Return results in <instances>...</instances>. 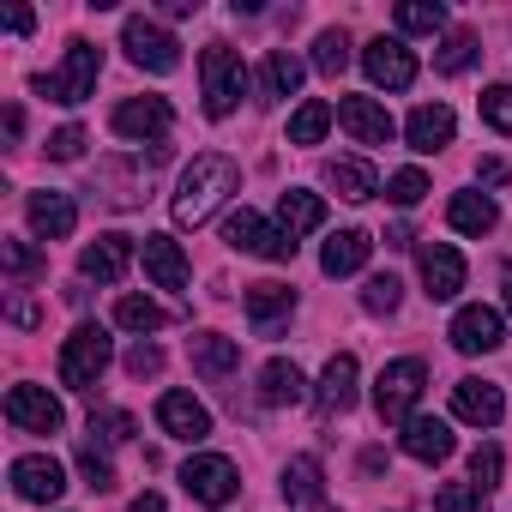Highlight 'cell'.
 <instances>
[{
    "instance_id": "f6af8a7d",
    "label": "cell",
    "mask_w": 512,
    "mask_h": 512,
    "mask_svg": "<svg viewBox=\"0 0 512 512\" xmlns=\"http://www.w3.org/2000/svg\"><path fill=\"white\" fill-rule=\"evenodd\" d=\"M133 440V416L127 410H91V440Z\"/></svg>"
},
{
    "instance_id": "ffe728a7",
    "label": "cell",
    "mask_w": 512,
    "mask_h": 512,
    "mask_svg": "<svg viewBox=\"0 0 512 512\" xmlns=\"http://www.w3.org/2000/svg\"><path fill=\"white\" fill-rule=\"evenodd\" d=\"M452 416L470 422V428H494V422L506 416V398H500V386H488V380H458V386H452Z\"/></svg>"
},
{
    "instance_id": "4316f807",
    "label": "cell",
    "mask_w": 512,
    "mask_h": 512,
    "mask_svg": "<svg viewBox=\"0 0 512 512\" xmlns=\"http://www.w3.org/2000/svg\"><path fill=\"white\" fill-rule=\"evenodd\" d=\"M187 356H193V368H199L205 380H229V374L241 368V344H235V338H223V332H193Z\"/></svg>"
},
{
    "instance_id": "5b68a950",
    "label": "cell",
    "mask_w": 512,
    "mask_h": 512,
    "mask_svg": "<svg viewBox=\"0 0 512 512\" xmlns=\"http://www.w3.org/2000/svg\"><path fill=\"white\" fill-rule=\"evenodd\" d=\"M422 386H428V368H422L416 356L386 362V368H380V380H374V410H380V422H398V428H404V422L416 416Z\"/></svg>"
},
{
    "instance_id": "f907efd6",
    "label": "cell",
    "mask_w": 512,
    "mask_h": 512,
    "mask_svg": "<svg viewBox=\"0 0 512 512\" xmlns=\"http://www.w3.org/2000/svg\"><path fill=\"white\" fill-rule=\"evenodd\" d=\"M7 31H13V37H31V31H37V13H31V7H13V13H7Z\"/></svg>"
},
{
    "instance_id": "7c38bea8",
    "label": "cell",
    "mask_w": 512,
    "mask_h": 512,
    "mask_svg": "<svg viewBox=\"0 0 512 512\" xmlns=\"http://www.w3.org/2000/svg\"><path fill=\"white\" fill-rule=\"evenodd\" d=\"M452 350L458 356H488V350H500L506 344V326H500V314L494 308H482V302H470V308H458L452 314Z\"/></svg>"
},
{
    "instance_id": "f1b7e54d",
    "label": "cell",
    "mask_w": 512,
    "mask_h": 512,
    "mask_svg": "<svg viewBox=\"0 0 512 512\" xmlns=\"http://www.w3.org/2000/svg\"><path fill=\"white\" fill-rule=\"evenodd\" d=\"M302 55H290V49H272L266 55V67H260V97L266 103H284V97H296L302 91Z\"/></svg>"
},
{
    "instance_id": "d590c367",
    "label": "cell",
    "mask_w": 512,
    "mask_h": 512,
    "mask_svg": "<svg viewBox=\"0 0 512 512\" xmlns=\"http://www.w3.org/2000/svg\"><path fill=\"white\" fill-rule=\"evenodd\" d=\"M434 67H440L446 79H458V73H470V67H476V37H470V31H446V43H440V55H434Z\"/></svg>"
},
{
    "instance_id": "9a60e30c",
    "label": "cell",
    "mask_w": 512,
    "mask_h": 512,
    "mask_svg": "<svg viewBox=\"0 0 512 512\" xmlns=\"http://www.w3.org/2000/svg\"><path fill=\"white\" fill-rule=\"evenodd\" d=\"M157 428H163L169 440L199 446V440L211 434V410H205L193 392H163V398H157Z\"/></svg>"
},
{
    "instance_id": "3957f363",
    "label": "cell",
    "mask_w": 512,
    "mask_h": 512,
    "mask_svg": "<svg viewBox=\"0 0 512 512\" xmlns=\"http://www.w3.org/2000/svg\"><path fill=\"white\" fill-rule=\"evenodd\" d=\"M97 73H103V49H97V43H67V61H61L55 73L31 79V91L73 109V103H85V97L97 91Z\"/></svg>"
},
{
    "instance_id": "681fc988",
    "label": "cell",
    "mask_w": 512,
    "mask_h": 512,
    "mask_svg": "<svg viewBox=\"0 0 512 512\" xmlns=\"http://www.w3.org/2000/svg\"><path fill=\"white\" fill-rule=\"evenodd\" d=\"M7 314H13V326H37V320H43L31 296H13V302H7Z\"/></svg>"
},
{
    "instance_id": "ab89813d",
    "label": "cell",
    "mask_w": 512,
    "mask_h": 512,
    "mask_svg": "<svg viewBox=\"0 0 512 512\" xmlns=\"http://www.w3.org/2000/svg\"><path fill=\"white\" fill-rule=\"evenodd\" d=\"M398 302H404V284H398L392 272H380V278L362 284V308H368V314H398Z\"/></svg>"
},
{
    "instance_id": "bcb514c9",
    "label": "cell",
    "mask_w": 512,
    "mask_h": 512,
    "mask_svg": "<svg viewBox=\"0 0 512 512\" xmlns=\"http://www.w3.org/2000/svg\"><path fill=\"white\" fill-rule=\"evenodd\" d=\"M127 374H133V380L163 374V350H157V344H133V350H127Z\"/></svg>"
},
{
    "instance_id": "8992f818",
    "label": "cell",
    "mask_w": 512,
    "mask_h": 512,
    "mask_svg": "<svg viewBox=\"0 0 512 512\" xmlns=\"http://www.w3.org/2000/svg\"><path fill=\"white\" fill-rule=\"evenodd\" d=\"M223 241L235 247V253H253V260H272V266H290L296 260V241L278 229V223H266L260 211H229V223H223Z\"/></svg>"
},
{
    "instance_id": "7dc6e473",
    "label": "cell",
    "mask_w": 512,
    "mask_h": 512,
    "mask_svg": "<svg viewBox=\"0 0 512 512\" xmlns=\"http://www.w3.org/2000/svg\"><path fill=\"white\" fill-rule=\"evenodd\" d=\"M85 151V127H61V133H49V157L55 163H73Z\"/></svg>"
},
{
    "instance_id": "74e56055",
    "label": "cell",
    "mask_w": 512,
    "mask_h": 512,
    "mask_svg": "<svg viewBox=\"0 0 512 512\" xmlns=\"http://www.w3.org/2000/svg\"><path fill=\"white\" fill-rule=\"evenodd\" d=\"M314 67H320L326 79H338V73L350 67V37H344V31H320V37H314Z\"/></svg>"
},
{
    "instance_id": "836d02e7",
    "label": "cell",
    "mask_w": 512,
    "mask_h": 512,
    "mask_svg": "<svg viewBox=\"0 0 512 512\" xmlns=\"http://www.w3.org/2000/svg\"><path fill=\"white\" fill-rule=\"evenodd\" d=\"M332 103H320V97H308L296 115H290V145H320L326 139V127H332Z\"/></svg>"
},
{
    "instance_id": "83f0119b",
    "label": "cell",
    "mask_w": 512,
    "mask_h": 512,
    "mask_svg": "<svg viewBox=\"0 0 512 512\" xmlns=\"http://www.w3.org/2000/svg\"><path fill=\"white\" fill-rule=\"evenodd\" d=\"M308 398V380H302V368L296 362H284V356H272L266 368H260V404H272V410H290V404H302Z\"/></svg>"
},
{
    "instance_id": "b9f144b4",
    "label": "cell",
    "mask_w": 512,
    "mask_h": 512,
    "mask_svg": "<svg viewBox=\"0 0 512 512\" xmlns=\"http://www.w3.org/2000/svg\"><path fill=\"white\" fill-rule=\"evenodd\" d=\"M500 470H506V452H500V446H494V440H482V446H476V452H470V482H476V488H482V494H488V488H494V482H500Z\"/></svg>"
},
{
    "instance_id": "e575fe53",
    "label": "cell",
    "mask_w": 512,
    "mask_h": 512,
    "mask_svg": "<svg viewBox=\"0 0 512 512\" xmlns=\"http://www.w3.org/2000/svg\"><path fill=\"white\" fill-rule=\"evenodd\" d=\"M115 326L121 332H157V326H169V308H157L151 296H121L115 302Z\"/></svg>"
},
{
    "instance_id": "11a10c76",
    "label": "cell",
    "mask_w": 512,
    "mask_h": 512,
    "mask_svg": "<svg viewBox=\"0 0 512 512\" xmlns=\"http://www.w3.org/2000/svg\"><path fill=\"white\" fill-rule=\"evenodd\" d=\"M386 247H410V223H392L386 229Z\"/></svg>"
},
{
    "instance_id": "816d5d0a",
    "label": "cell",
    "mask_w": 512,
    "mask_h": 512,
    "mask_svg": "<svg viewBox=\"0 0 512 512\" xmlns=\"http://www.w3.org/2000/svg\"><path fill=\"white\" fill-rule=\"evenodd\" d=\"M163 13L169 19H187V13H199V0H163Z\"/></svg>"
},
{
    "instance_id": "9c48e42d",
    "label": "cell",
    "mask_w": 512,
    "mask_h": 512,
    "mask_svg": "<svg viewBox=\"0 0 512 512\" xmlns=\"http://www.w3.org/2000/svg\"><path fill=\"white\" fill-rule=\"evenodd\" d=\"M13 494L31 500V506H55V500L67 494V470H61V458H49V452H25V458H13Z\"/></svg>"
},
{
    "instance_id": "e0dca14e",
    "label": "cell",
    "mask_w": 512,
    "mask_h": 512,
    "mask_svg": "<svg viewBox=\"0 0 512 512\" xmlns=\"http://www.w3.org/2000/svg\"><path fill=\"white\" fill-rule=\"evenodd\" d=\"M338 127H344L356 145H392V133H398V121H392L386 103H374V97H344V103H338Z\"/></svg>"
},
{
    "instance_id": "f546056e",
    "label": "cell",
    "mask_w": 512,
    "mask_h": 512,
    "mask_svg": "<svg viewBox=\"0 0 512 512\" xmlns=\"http://www.w3.org/2000/svg\"><path fill=\"white\" fill-rule=\"evenodd\" d=\"M326 181L338 187V199H350V205H362V199H374L380 193V175H374V163L368 157H338L332 169H326Z\"/></svg>"
},
{
    "instance_id": "277c9868",
    "label": "cell",
    "mask_w": 512,
    "mask_h": 512,
    "mask_svg": "<svg viewBox=\"0 0 512 512\" xmlns=\"http://www.w3.org/2000/svg\"><path fill=\"white\" fill-rule=\"evenodd\" d=\"M109 356H115V344H109L103 326H91V320L73 326V338L61 344V386H73V392H97Z\"/></svg>"
},
{
    "instance_id": "8fae6325",
    "label": "cell",
    "mask_w": 512,
    "mask_h": 512,
    "mask_svg": "<svg viewBox=\"0 0 512 512\" xmlns=\"http://www.w3.org/2000/svg\"><path fill=\"white\" fill-rule=\"evenodd\" d=\"M362 67H368V79L380 91H410L416 85V55L404 49V37H374L362 49Z\"/></svg>"
},
{
    "instance_id": "9f6ffc18",
    "label": "cell",
    "mask_w": 512,
    "mask_h": 512,
    "mask_svg": "<svg viewBox=\"0 0 512 512\" xmlns=\"http://www.w3.org/2000/svg\"><path fill=\"white\" fill-rule=\"evenodd\" d=\"M500 296H506V314H512V260L500 266Z\"/></svg>"
},
{
    "instance_id": "7a4b0ae2",
    "label": "cell",
    "mask_w": 512,
    "mask_h": 512,
    "mask_svg": "<svg viewBox=\"0 0 512 512\" xmlns=\"http://www.w3.org/2000/svg\"><path fill=\"white\" fill-rule=\"evenodd\" d=\"M199 91H205V115H211V121H229V115L241 109V97H247V67H241V55H235L229 43H211V49L199 55Z\"/></svg>"
},
{
    "instance_id": "cb8c5ba5",
    "label": "cell",
    "mask_w": 512,
    "mask_h": 512,
    "mask_svg": "<svg viewBox=\"0 0 512 512\" xmlns=\"http://www.w3.org/2000/svg\"><path fill=\"white\" fill-rule=\"evenodd\" d=\"M368 253H374V235H368V229H338V235L320 247V272H326V278H350V272L368 266Z\"/></svg>"
},
{
    "instance_id": "2e32d148",
    "label": "cell",
    "mask_w": 512,
    "mask_h": 512,
    "mask_svg": "<svg viewBox=\"0 0 512 512\" xmlns=\"http://www.w3.org/2000/svg\"><path fill=\"white\" fill-rule=\"evenodd\" d=\"M422 284H428V296L434 302H452L458 290H464V253L452 247V241H422Z\"/></svg>"
},
{
    "instance_id": "52a82bcc",
    "label": "cell",
    "mask_w": 512,
    "mask_h": 512,
    "mask_svg": "<svg viewBox=\"0 0 512 512\" xmlns=\"http://www.w3.org/2000/svg\"><path fill=\"white\" fill-rule=\"evenodd\" d=\"M121 49H127V61L145 67V73H175V67H181V43H175L157 19H145V13H133V19L121 25Z\"/></svg>"
},
{
    "instance_id": "30bf717a",
    "label": "cell",
    "mask_w": 512,
    "mask_h": 512,
    "mask_svg": "<svg viewBox=\"0 0 512 512\" xmlns=\"http://www.w3.org/2000/svg\"><path fill=\"white\" fill-rule=\"evenodd\" d=\"M7 422L19 434H61L67 410H61V398H49V386H13L7 392Z\"/></svg>"
},
{
    "instance_id": "ee69618b",
    "label": "cell",
    "mask_w": 512,
    "mask_h": 512,
    "mask_svg": "<svg viewBox=\"0 0 512 512\" xmlns=\"http://www.w3.org/2000/svg\"><path fill=\"white\" fill-rule=\"evenodd\" d=\"M482 121L494 133H512V85H488L482 91Z\"/></svg>"
},
{
    "instance_id": "7402d4cb",
    "label": "cell",
    "mask_w": 512,
    "mask_h": 512,
    "mask_svg": "<svg viewBox=\"0 0 512 512\" xmlns=\"http://www.w3.org/2000/svg\"><path fill=\"white\" fill-rule=\"evenodd\" d=\"M25 217H31V229H37L43 241H67L73 223H79V205H73L67 193H49V187H43V193L25 199Z\"/></svg>"
},
{
    "instance_id": "60d3db41",
    "label": "cell",
    "mask_w": 512,
    "mask_h": 512,
    "mask_svg": "<svg viewBox=\"0 0 512 512\" xmlns=\"http://www.w3.org/2000/svg\"><path fill=\"white\" fill-rule=\"evenodd\" d=\"M434 512H488V494L476 482H446L434 494Z\"/></svg>"
},
{
    "instance_id": "f35d334b",
    "label": "cell",
    "mask_w": 512,
    "mask_h": 512,
    "mask_svg": "<svg viewBox=\"0 0 512 512\" xmlns=\"http://www.w3.org/2000/svg\"><path fill=\"white\" fill-rule=\"evenodd\" d=\"M0 266H7V278H19V284H25V278H37L49 260H43L31 241H0Z\"/></svg>"
},
{
    "instance_id": "44dd1931",
    "label": "cell",
    "mask_w": 512,
    "mask_h": 512,
    "mask_svg": "<svg viewBox=\"0 0 512 512\" xmlns=\"http://www.w3.org/2000/svg\"><path fill=\"white\" fill-rule=\"evenodd\" d=\"M139 260H145V272H151L157 290H187V253H181V241L145 235V241H139Z\"/></svg>"
},
{
    "instance_id": "4fadbf2b",
    "label": "cell",
    "mask_w": 512,
    "mask_h": 512,
    "mask_svg": "<svg viewBox=\"0 0 512 512\" xmlns=\"http://www.w3.org/2000/svg\"><path fill=\"white\" fill-rule=\"evenodd\" d=\"M109 127L121 133V139H163L169 127H175V109H169V97H127L115 115H109Z\"/></svg>"
},
{
    "instance_id": "603a6c76",
    "label": "cell",
    "mask_w": 512,
    "mask_h": 512,
    "mask_svg": "<svg viewBox=\"0 0 512 512\" xmlns=\"http://www.w3.org/2000/svg\"><path fill=\"white\" fill-rule=\"evenodd\" d=\"M404 452H410L416 464H446V458L458 452V440H452V428H446L440 416H410V422H404Z\"/></svg>"
},
{
    "instance_id": "6da1fadb",
    "label": "cell",
    "mask_w": 512,
    "mask_h": 512,
    "mask_svg": "<svg viewBox=\"0 0 512 512\" xmlns=\"http://www.w3.org/2000/svg\"><path fill=\"white\" fill-rule=\"evenodd\" d=\"M229 193H241V163L223 157V151H199V157L181 169V181H175L169 217H175L181 229H199V223H211V217L223 211Z\"/></svg>"
},
{
    "instance_id": "484cf974",
    "label": "cell",
    "mask_w": 512,
    "mask_h": 512,
    "mask_svg": "<svg viewBox=\"0 0 512 512\" xmlns=\"http://www.w3.org/2000/svg\"><path fill=\"white\" fill-rule=\"evenodd\" d=\"M356 380H362L356 356H350V350H338V356L326 362V374H320V410H326V416L356 410Z\"/></svg>"
},
{
    "instance_id": "5bb4252c",
    "label": "cell",
    "mask_w": 512,
    "mask_h": 512,
    "mask_svg": "<svg viewBox=\"0 0 512 512\" xmlns=\"http://www.w3.org/2000/svg\"><path fill=\"white\" fill-rule=\"evenodd\" d=\"M133 253H139L133 235H97V241L79 253V278H91V284H121L127 266H133Z\"/></svg>"
},
{
    "instance_id": "c3c4849f",
    "label": "cell",
    "mask_w": 512,
    "mask_h": 512,
    "mask_svg": "<svg viewBox=\"0 0 512 512\" xmlns=\"http://www.w3.org/2000/svg\"><path fill=\"white\" fill-rule=\"evenodd\" d=\"M476 181H482V187H506V181H512V169H506L500 157H482V163H476Z\"/></svg>"
},
{
    "instance_id": "ba28073f",
    "label": "cell",
    "mask_w": 512,
    "mask_h": 512,
    "mask_svg": "<svg viewBox=\"0 0 512 512\" xmlns=\"http://www.w3.org/2000/svg\"><path fill=\"white\" fill-rule=\"evenodd\" d=\"M181 488H187L199 506H229V500L241 494V476H235L229 458H217V452H193V458L181 464Z\"/></svg>"
},
{
    "instance_id": "4dcf8cb0",
    "label": "cell",
    "mask_w": 512,
    "mask_h": 512,
    "mask_svg": "<svg viewBox=\"0 0 512 512\" xmlns=\"http://www.w3.org/2000/svg\"><path fill=\"white\" fill-rule=\"evenodd\" d=\"M446 223H452L458 235H488V229L500 223V205H494L488 193H452V205H446Z\"/></svg>"
},
{
    "instance_id": "1f68e13d",
    "label": "cell",
    "mask_w": 512,
    "mask_h": 512,
    "mask_svg": "<svg viewBox=\"0 0 512 512\" xmlns=\"http://www.w3.org/2000/svg\"><path fill=\"white\" fill-rule=\"evenodd\" d=\"M284 500L290 506H320L326 488H320V458H290L284 464Z\"/></svg>"
},
{
    "instance_id": "ac0fdd59",
    "label": "cell",
    "mask_w": 512,
    "mask_h": 512,
    "mask_svg": "<svg viewBox=\"0 0 512 512\" xmlns=\"http://www.w3.org/2000/svg\"><path fill=\"white\" fill-rule=\"evenodd\" d=\"M247 320H253V332L260 338H278L284 332V320L296 314V290L290 284H247Z\"/></svg>"
},
{
    "instance_id": "d4e9b609",
    "label": "cell",
    "mask_w": 512,
    "mask_h": 512,
    "mask_svg": "<svg viewBox=\"0 0 512 512\" xmlns=\"http://www.w3.org/2000/svg\"><path fill=\"white\" fill-rule=\"evenodd\" d=\"M326 223V199L320 193H308V187H290V193H278V229L302 247V235H314Z\"/></svg>"
},
{
    "instance_id": "7bdbcfd3",
    "label": "cell",
    "mask_w": 512,
    "mask_h": 512,
    "mask_svg": "<svg viewBox=\"0 0 512 512\" xmlns=\"http://www.w3.org/2000/svg\"><path fill=\"white\" fill-rule=\"evenodd\" d=\"M386 199H392V205H404V211H410V205H422V199H428V175H422V169H398V175L386 181Z\"/></svg>"
},
{
    "instance_id": "d6986e66",
    "label": "cell",
    "mask_w": 512,
    "mask_h": 512,
    "mask_svg": "<svg viewBox=\"0 0 512 512\" xmlns=\"http://www.w3.org/2000/svg\"><path fill=\"white\" fill-rule=\"evenodd\" d=\"M452 133H458V115H452L446 103H416V109H410V121H404V139H410V151H422V157L446 151V145H452Z\"/></svg>"
},
{
    "instance_id": "d6a6232c",
    "label": "cell",
    "mask_w": 512,
    "mask_h": 512,
    "mask_svg": "<svg viewBox=\"0 0 512 512\" xmlns=\"http://www.w3.org/2000/svg\"><path fill=\"white\" fill-rule=\"evenodd\" d=\"M392 19H398L404 37H434V31H446V7H440V0H404Z\"/></svg>"
},
{
    "instance_id": "f5cc1de1",
    "label": "cell",
    "mask_w": 512,
    "mask_h": 512,
    "mask_svg": "<svg viewBox=\"0 0 512 512\" xmlns=\"http://www.w3.org/2000/svg\"><path fill=\"white\" fill-rule=\"evenodd\" d=\"M127 512H169V506H163V494H139V500H133Z\"/></svg>"
},
{
    "instance_id": "db71d44e",
    "label": "cell",
    "mask_w": 512,
    "mask_h": 512,
    "mask_svg": "<svg viewBox=\"0 0 512 512\" xmlns=\"http://www.w3.org/2000/svg\"><path fill=\"white\" fill-rule=\"evenodd\" d=\"M25 133V115H19V103H7V139H19Z\"/></svg>"
},
{
    "instance_id": "8d00e7d4",
    "label": "cell",
    "mask_w": 512,
    "mask_h": 512,
    "mask_svg": "<svg viewBox=\"0 0 512 512\" xmlns=\"http://www.w3.org/2000/svg\"><path fill=\"white\" fill-rule=\"evenodd\" d=\"M79 476H85V488H97V494L115 488V464H109V452H103L97 440H79Z\"/></svg>"
}]
</instances>
